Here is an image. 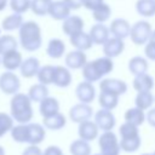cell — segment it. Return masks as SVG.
<instances>
[{
  "label": "cell",
  "instance_id": "6da1fadb",
  "mask_svg": "<svg viewBox=\"0 0 155 155\" xmlns=\"http://www.w3.org/2000/svg\"><path fill=\"white\" fill-rule=\"evenodd\" d=\"M19 42L25 51L33 52L40 48L42 39H41V29L36 22L28 21L24 22L19 28Z\"/></svg>",
  "mask_w": 155,
  "mask_h": 155
},
{
  "label": "cell",
  "instance_id": "7a4b0ae2",
  "mask_svg": "<svg viewBox=\"0 0 155 155\" xmlns=\"http://www.w3.org/2000/svg\"><path fill=\"white\" fill-rule=\"evenodd\" d=\"M11 116L18 124H28L33 117L31 99L28 94L15 93L11 99Z\"/></svg>",
  "mask_w": 155,
  "mask_h": 155
},
{
  "label": "cell",
  "instance_id": "3957f363",
  "mask_svg": "<svg viewBox=\"0 0 155 155\" xmlns=\"http://www.w3.org/2000/svg\"><path fill=\"white\" fill-rule=\"evenodd\" d=\"M98 145L102 155H119L120 154V142L113 131H104L98 139Z\"/></svg>",
  "mask_w": 155,
  "mask_h": 155
},
{
  "label": "cell",
  "instance_id": "277c9868",
  "mask_svg": "<svg viewBox=\"0 0 155 155\" xmlns=\"http://www.w3.org/2000/svg\"><path fill=\"white\" fill-rule=\"evenodd\" d=\"M151 31H153V29H151V25L149 22L138 21L131 27L130 36H131V40L134 45L140 46V45H144L149 41Z\"/></svg>",
  "mask_w": 155,
  "mask_h": 155
},
{
  "label": "cell",
  "instance_id": "5b68a950",
  "mask_svg": "<svg viewBox=\"0 0 155 155\" xmlns=\"http://www.w3.org/2000/svg\"><path fill=\"white\" fill-rule=\"evenodd\" d=\"M21 87V82L18 76L7 70L6 73H2L0 75V90L6 94H15L18 92Z\"/></svg>",
  "mask_w": 155,
  "mask_h": 155
},
{
  "label": "cell",
  "instance_id": "8992f818",
  "mask_svg": "<svg viewBox=\"0 0 155 155\" xmlns=\"http://www.w3.org/2000/svg\"><path fill=\"white\" fill-rule=\"evenodd\" d=\"M92 116V108L90 107V104L87 103H79L75 104L70 108L69 110V117L71 121L80 124L84 122L86 120H90V117Z\"/></svg>",
  "mask_w": 155,
  "mask_h": 155
},
{
  "label": "cell",
  "instance_id": "52a82bcc",
  "mask_svg": "<svg viewBox=\"0 0 155 155\" xmlns=\"http://www.w3.org/2000/svg\"><path fill=\"white\" fill-rule=\"evenodd\" d=\"M94 122L97 124L98 128L102 131H111L115 126V116L113 115L111 110L101 109L94 115Z\"/></svg>",
  "mask_w": 155,
  "mask_h": 155
},
{
  "label": "cell",
  "instance_id": "ba28073f",
  "mask_svg": "<svg viewBox=\"0 0 155 155\" xmlns=\"http://www.w3.org/2000/svg\"><path fill=\"white\" fill-rule=\"evenodd\" d=\"M99 88L101 91L110 92L120 96L127 91V84L124 80H119V79H104L99 82Z\"/></svg>",
  "mask_w": 155,
  "mask_h": 155
},
{
  "label": "cell",
  "instance_id": "9c48e42d",
  "mask_svg": "<svg viewBox=\"0 0 155 155\" xmlns=\"http://www.w3.org/2000/svg\"><path fill=\"white\" fill-rule=\"evenodd\" d=\"M124 50H125L124 40L122 39H119V38H115V36L109 38L103 44V52L109 58H114V57L120 56Z\"/></svg>",
  "mask_w": 155,
  "mask_h": 155
},
{
  "label": "cell",
  "instance_id": "30bf717a",
  "mask_svg": "<svg viewBox=\"0 0 155 155\" xmlns=\"http://www.w3.org/2000/svg\"><path fill=\"white\" fill-rule=\"evenodd\" d=\"M75 93H76L78 99H79L81 103H87V104H90V103L94 99L96 90H94V86L92 85V82H88V81L85 80V81L80 82V84L76 86Z\"/></svg>",
  "mask_w": 155,
  "mask_h": 155
},
{
  "label": "cell",
  "instance_id": "8fae6325",
  "mask_svg": "<svg viewBox=\"0 0 155 155\" xmlns=\"http://www.w3.org/2000/svg\"><path fill=\"white\" fill-rule=\"evenodd\" d=\"M62 30L65 35L71 36L84 30V21L79 16H69L63 21Z\"/></svg>",
  "mask_w": 155,
  "mask_h": 155
},
{
  "label": "cell",
  "instance_id": "7c38bea8",
  "mask_svg": "<svg viewBox=\"0 0 155 155\" xmlns=\"http://www.w3.org/2000/svg\"><path fill=\"white\" fill-rule=\"evenodd\" d=\"M109 30L113 34V36L124 40L125 38L130 36L131 24L126 19H124V18H115L114 21H111L110 27H109Z\"/></svg>",
  "mask_w": 155,
  "mask_h": 155
},
{
  "label": "cell",
  "instance_id": "4fadbf2b",
  "mask_svg": "<svg viewBox=\"0 0 155 155\" xmlns=\"http://www.w3.org/2000/svg\"><path fill=\"white\" fill-rule=\"evenodd\" d=\"M65 64L70 69H82V67L87 63V57L84 51L81 50H75L70 51L65 54Z\"/></svg>",
  "mask_w": 155,
  "mask_h": 155
},
{
  "label": "cell",
  "instance_id": "5bb4252c",
  "mask_svg": "<svg viewBox=\"0 0 155 155\" xmlns=\"http://www.w3.org/2000/svg\"><path fill=\"white\" fill-rule=\"evenodd\" d=\"M98 126L94 121H90V120H86L84 122H80L79 124V128H78V133H79V137L84 140H93L97 138L98 136Z\"/></svg>",
  "mask_w": 155,
  "mask_h": 155
},
{
  "label": "cell",
  "instance_id": "9a60e30c",
  "mask_svg": "<svg viewBox=\"0 0 155 155\" xmlns=\"http://www.w3.org/2000/svg\"><path fill=\"white\" fill-rule=\"evenodd\" d=\"M70 11L71 8L63 0H58V1H52L48 10V15L56 21H64L67 17L70 16Z\"/></svg>",
  "mask_w": 155,
  "mask_h": 155
},
{
  "label": "cell",
  "instance_id": "2e32d148",
  "mask_svg": "<svg viewBox=\"0 0 155 155\" xmlns=\"http://www.w3.org/2000/svg\"><path fill=\"white\" fill-rule=\"evenodd\" d=\"M88 34H90V36H91L93 44H96V45H103V44L109 39L110 30H109V28H107L104 24L97 23V24H94V25L91 27Z\"/></svg>",
  "mask_w": 155,
  "mask_h": 155
},
{
  "label": "cell",
  "instance_id": "e0dca14e",
  "mask_svg": "<svg viewBox=\"0 0 155 155\" xmlns=\"http://www.w3.org/2000/svg\"><path fill=\"white\" fill-rule=\"evenodd\" d=\"M22 62H23L22 54L17 50H12V51H8L5 54H2L1 63H2L4 68L7 69V70H10V71H13L17 68H19L21 64H22Z\"/></svg>",
  "mask_w": 155,
  "mask_h": 155
},
{
  "label": "cell",
  "instance_id": "ac0fdd59",
  "mask_svg": "<svg viewBox=\"0 0 155 155\" xmlns=\"http://www.w3.org/2000/svg\"><path fill=\"white\" fill-rule=\"evenodd\" d=\"M27 126H28V143L35 145L41 143L46 136L44 126L36 122H31V124L28 122Z\"/></svg>",
  "mask_w": 155,
  "mask_h": 155
},
{
  "label": "cell",
  "instance_id": "d6986e66",
  "mask_svg": "<svg viewBox=\"0 0 155 155\" xmlns=\"http://www.w3.org/2000/svg\"><path fill=\"white\" fill-rule=\"evenodd\" d=\"M69 40H70V44L76 50H81V51H86V50L91 48L93 45V41H92L90 34L85 33L84 30L75 34V35L69 36Z\"/></svg>",
  "mask_w": 155,
  "mask_h": 155
},
{
  "label": "cell",
  "instance_id": "ffe728a7",
  "mask_svg": "<svg viewBox=\"0 0 155 155\" xmlns=\"http://www.w3.org/2000/svg\"><path fill=\"white\" fill-rule=\"evenodd\" d=\"M19 69H21V74H22L23 78L30 79V78H33L34 75L38 74V71L40 69V62H39L38 58L29 57V58H27L22 62Z\"/></svg>",
  "mask_w": 155,
  "mask_h": 155
},
{
  "label": "cell",
  "instance_id": "44dd1931",
  "mask_svg": "<svg viewBox=\"0 0 155 155\" xmlns=\"http://www.w3.org/2000/svg\"><path fill=\"white\" fill-rule=\"evenodd\" d=\"M71 84V74L68 68L57 65L54 70V78H53V85L58 87H68Z\"/></svg>",
  "mask_w": 155,
  "mask_h": 155
},
{
  "label": "cell",
  "instance_id": "7402d4cb",
  "mask_svg": "<svg viewBox=\"0 0 155 155\" xmlns=\"http://www.w3.org/2000/svg\"><path fill=\"white\" fill-rule=\"evenodd\" d=\"M42 124H44V127L52 130V131H57L65 126V116L58 111L56 114L45 116L42 120Z\"/></svg>",
  "mask_w": 155,
  "mask_h": 155
},
{
  "label": "cell",
  "instance_id": "603a6c76",
  "mask_svg": "<svg viewBox=\"0 0 155 155\" xmlns=\"http://www.w3.org/2000/svg\"><path fill=\"white\" fill-rule=\"evenodd\" d=\"M153 87H154V80L149 74L144 73V74L134 76V79H133V88L137 92L150 91Z\"/></svg>",
  "mask_w": 155,
  "mask_h": 155
},
{
  "label": "cell",
  "instance_id": "cb8c5ba5",
  "mask_svg": "<svg viewBox=\"0 0 155 155\" xmlns=\"http://www.w3.org/2000/svg\"><path fill=\"white\" fill-rule=\"evenodd\" d=\"M65 52V45L61 39H52L48 41L47 47H46V53L48 57L53 59L61 58Z\"/></svg>",
  "mask_w": 155,
  "mask_h": 155
},
{
  "label": "cell",
  "instance_id": "d4e9b609",
  "mask_svg": "<svg viewBox=\"0 0 155 155\" xmlns=\"http://www.w3.org/2000/svg\"><path fill=\"white\" fill-rule=\"evenodd\" d=\"M59 111V103L53 97H46L40 102V114L42 117Z\"/></svg>",
  "mask_w": 155,
  "mask_h": 155
},
{
  "label": "cell",
  "instance_id": "484cf974",
  "mask_svg": "<svg viewBox=\"0 0 155 155\" xmlns=\"http://www.w3.org/2000/svg\"><path fill=\"white\" fill-rule=\"evenodd\" d=\"M148 62L145 58L140 57V56H136V57H132L128 62V70L131 74H133L134 76L136 75H140V74H144L147 73L148 70Z\"/></svg>",
  "mask_w": 155,
  "mask_h": 155
},
{
  "label": "cell",
  "instance_id": "4316f807",
  "mask_svg": "<svg viewBox=\"0 0 155 155\" xmlns=\"http://www.w3.org/2000/svg\"><path fill=\"white\" fill-rule=\"evenodd\" d=\"M92 64H93L96 71L101 75V78L104 76V75H107V74H109L113 70V68H114V63H113L111 58H109L107 56L92 61Z\"/></svg>",
  "mask_w": 155,
  "mask_h": 155
},
{
  "label": "cell",
  "instance_id": "83f0119b",
  "mask_svg": "<svg viewBox=\"0 0 155 155\" xmlns=\"http://www.w3.org/2000/svg\"><path fill=\"white\" fill-rule=\"evenodd\" d=\"M98 102H99V105L103 109L113 110L117 105V103H119V96L115 94V93L101 91L99 97H98Z\"/></svg>",
  "mask_w": 155,
  "mask_h": 155
},
{
  "label": "cell",
  "instance_id": "f1b7e54d",
  "mask_svg": "<svg viewBox=\"0 0 155 155\" xmlns=\"http://www.w3.org/2000/svg\"><path fill=\"white\" fill-rule=\"evenodd\" d=\"M145 120V114H144V110H142L140 108L138 107H134V108H130L126 110L125 113V121L127 122H131L136 126H139L144 122Z\"/></svg>",
  "mask_w": 155,
  "mask_h": 155
},
{
  "label": "cell",
  "instance_id": "f546056e",
  "mask_svg": "<svg viewBox=\"0 0 155 155\" xmlns=\"http://www.w3.org/2000/svg\"><path fill=\"white\" fill-rule=\"evenodd\" d=\"M29 98L31 99V102H41L42 99H45L46 97H48V88L47 85L44 84H36L33 85L29 88V93H28Z\"/></svg>",
  "mask_w": 155,
  "mask_h": 155
},
{
  "label": "cell",
  "instance_id": "4dcf8cb0",
  "mask_svg": "<svg viewBox=\"0 0 155 155\" xmlns=\"http://www.w3.org/2000/svg\"><path fill=\"white\" fill-rule=\"evenodd\" d=\"M23 24V18H22V15L21 13H13V15H10L7 17H5L1 22V27L4 30H7V31H11V30H15V29H18L21 28V25Z\"/></svg>",
  "mask_w": 155,
  "mask_h": 155
},
{
  "label": "cell",
  "instance_id": "1f68e13d",
  "mask_svg": "<svg viewBox=\"0 0 155 155\" xmlns=\"http://www.w3.org/2000/svg\"><path fill=\"white\" fill-rule=\"evenodd\" d=\"M136 11L144 17H153L155 15V0H137Z\"/></svg>",
  "mask_w": 155,
  "mask_h": 155
},
{
  "label": "cell",
  "instance_id": "d6a6232c",
  "mask_svg": "<svg viewBox=\"0 0 155 155\" xmlns=\"http://www.w3.org/2000/svg\"><path fill=\"white\" fill-rule=\"evenodd\" d=\"M69 151L71 155H91V147L87 140L79 138L76 140H73L69 147Z\"/></svg>",
  "mask_w": 155,
  "mask_h": 155
},
{
  "label": "cell",
  "instance_id": "836d02e7",
  "mask_svg": "<svg viewBox=\"0 0 155 155\" xmlns=\"http://www.w3.org/2000/svg\"><path fill=\"white\" fill-rule=\"evenodd\" d=\"M54 70H56V67L53 65H44L39 69L36 76H38V80L40 84H44V85H50V84H53V78H54Z\"/></svg>",
  "mask_w": 155,
  "mask_h": 155
},
{
  "label": "cell",
  "instance_id": "e575fe53",
  "mask_svg": "<svg viewBox=\"0 0 155 155\" xmlns=\"http://www.w3.org/2000/svg\"><path fill=\"white\" fill-rule=\"evenodd\" d=\"M11 137L17 143H28V126L27 124H18L11 128Z\"/></svg>",
  "mask_w": 155,
  "mask_h": 155
},
{
  "label": "cell",
  "instance_id": "d590c367",
  "mask_svg": "<svg viewBox=\"0 0 155 155\" xmlns=\"http://www.w3.org/2000/svg\"><path fill=\"white\" fill-rule=\"evenodd\" d=\"M110 15H111V8L109 7V5L104 2L97 6L94 10H92V17L98 23H104L105 21H108Z\"/></svg>",
  "mask_w": 155,
  "mask_h": 155
},
{
  "label": "cell",
  "instance_id": "8d00e7d4",
  "mask_svg": "<svg viewBox=\"0 0 155 155\" xmlns=\"http://www.w3.org/2000/svg\"><path fill=\"white\" fill-rule=\"evenodd\" d=\"M134 102H136V107L140 108L142 110H147L151 107V104L154 102V97L150 91H143V92L137 93Z\"/></svg>",
  "mask_w": 155,
  "mask_h": 155
},
{
  "label": "cell",
  "instance_id": "74e56055",
  "mask_svg": "<svg viewBox=\"0 0 155 155\" xmlns=\"http://www.w3.org/2000/svg\"><path fill=\"white\" fill-rule=\"evenodd\" d=\"M52 4V0H31L30 8L36 16H45L48 15L50 6Z\"/></svg>",
  "mask_w": 155,
  "mask_h": 155
},
{
  "label": "cell",
  "instance_id": "f35d334b",
  "mask_svg": "<svg viewBox=\"0 0 155 155\" xmlns=\"http://www.w3.org/2000/svg\"><path fill=\"white\" fill-rule=\"evenodd\" d=\"M140 147V137H132V138H121L120 140V148L121 150L126 153H133L138 150Z\"/></svg>",
  "mask_w": 155,
  "mask_h": 155
},
{
  "label": "cell",
  "instance_id": "ab89813d",
  "mask_svg": "<svg viewBox=\"0 0 155 155\" xmlns=\"http://www.w3.org/2000/svg\"><path fill=\"white\" fill-rule=\"evenodd\" d=\"M12 50H17V40L12 35L0 36V54H5Z\"/></svg>",
  "mask_w": 155,
  "mask_h": 155
},
{
  "label": "cell",
  "instance_id": "60d3db41",
  "mask_svg": "<svg viewBox=\"0 0 155 155\" xmlns=\"http://www.w3.org/2000/svg\"><path fill=\"white\" fill-rule=\"evenodd\" d=\"M119 133H120L121 138H132V137L139 136V133H138V126H136V125H133L131 122H127V121H125L120 126Z\"/></svg>",
  "mask_w": 155,
  "mask_h": 155
},
{
  "label": "cell",
  "instance_id": "b9f144b4",
  "mask_svg": "<svg viewBox=\"0 0 155 155\" xmlns=\"http://www.w3.org/2000/svg\"><path fill=\"white\" fill-rule=\"evenodd\" d=\"M82 76L86 81L88 82H94V81H98L101 79V75L96 71L92 62H87L84 67H82Z\"/></svg>",
  "mask_w": 155,
  "mask_h": 155
},
{
  "label": "cell",
  "instance_id": "7bdbcfd3",
  "mask_svg": "<svg viewBox=\"0 0 155 155\" xmlns=\"http://www.w3.org/2000/svg\"><path fill=\"white\" fill-rule=\"evenodd\" d=\"M13 127V117L6 113H0V137Z\"/></svg>",
  "mask_w": 155,
  "mask_h": 155
},
{
  "label": "cell",
  "instance_id": "ee69618b",
  "mask_svg": "<svg viewBox=\"0 0 155 155\" xmlns=\"http://www.w3.org/2000/svg\"><path fill=\"white\" fill-rule=\"evenodd\" d=\"M31 0H10V7L16 13H24L30 8Z\"/></svg>",
  "mask_w": 155,
  "mask_h": 155
},
{
  "label": "cell",
  "instance_id": "f6af8a7d",
  "mask_svg": "<svg viewBox=\"0 0 155 155\" xmlns=\"http://www.w3.org/2000/svg\"><path fill=\"white\" fill-rule=\"evenodd\" d=\"M144 53L147 58H149L150 61H155V42L148 41V44L144 47Z\"/></svg>",
  "mask_w": 155,
  "mask_h": 155
},
{
  "label": "cell",
  "instance_id": "bcb514c9",
  "mask_svg": "<svg viewBox=\"0 0 155 155\" xmlns=\"http://www.w3.org/2000/svg\"><path fill=\"white\" fill-rule=\"evenodd\" d=\"M22 155H42L41 149L35 145V144H30L28 148L24 149V151L22 153Z\"/></svg>",
  "mask_w": 155,
  "mask_h": 155
},
{
  "label": "cell",
  "instance_id": "7dc6e473",
  "mask_svg": "<svg viewBox=\"0 0 155 155\" xmlns=\"http://www.w3.org/2000/svg\"><path fill=\"white\" fill-rule=\"evenodd\" d=\"M44 155H63V151L57 145H50L44 150Z\"/></svg>",
  "mask_w": 155,
  "mask_h": 155
},
{
  "label": "cell",
  "instance_id": "c3c4849f",
  "mask_svg": "<svg viewBox=\"0 0 155 155\" xmlns=\"http://www.w3.org/2000/svg\"><path fill=\"white\" fill-rule=\"evenodd\" d=\"M101 4H103V0H84L82 6H85L88 10H94L97 6H99Z\"/></svg>",
  "mask_w": 155,
  "mask_h": 155
},
{
  "label": "cell",
  "instance_id": "681fc988",
  "mask_svg": "<svg viewBox=\"0 0 155 155\" xmlns=\"http://www.w3.org/2000/svg\"><path fill=\"white\" fill-rule=\"evenodd\" d=\"M71 10H78V8H80L81 6H82V2H84V0H63Z\"/></svg>",
  "mask_w": 155,
  "mask_h": 155
},
{
  "label": "cell",
  "instance_id": "f907efd6",
  "mask_svg": "<svg viewBox=\"0 0 155 155\" xmlns=\"http://www.w3.org/2000/svg\"><path fill=\"white\" fill-rule=\"evenodd\" d=\"M145 119H147V121L150 126L155 127V108H153L148 111V114L145 115Z\"/></svg>",
  "mask_w": 155,
  "mask_h": 155
},
{
  "label": "cell",
  "instance_id": "816d5d0a",
  "mask_svg": "<svg viewBox=\"0 0 155 155\" xmlns=\"http://www.w3.org/2000/svg\"><path fill=\"white\" fill-rule=\"evenodd\" d=\"M7 5V0H0V11H2Z\"/></svg>",
  "mask_w": 155,
  "mask_h": 155
},
{
  "label": "cell",
  "instance_id": "f5cc1de1",
  "mask_svg": "<svg viewBox=\"0 0 155 155\" xmlns=\"http://www.w3.org/2000/svg\"><path fill=\"white\" fill-rule=\"evenodd\" d=\"M149 41H151V42H155V30H153V31H151V35H150V39H149Z\"/></svg>",
  "mask_w": 155,
  "mask_h": 155
},
{
  "label": "cell",
  "instance_id": "db71d44e",
  "mask_svg": "<svg viewBox=\"0 0 155 155\" xmlns=\"http://www.w3.org/2000/svg\"><path fill=\"white\" fill-rule=\"evenodd\" d=\"M0 155H5V150H4V148L0 145Z\"/></svg>",
  "mask_w": 155,
  "mask_h": 155
},
{
  "label": "cell",
  "instance_id": "11a10c76",
  "mask_svg": "<svg viewBox=\"0 0 155 155\" xmlns=\"http://www.w3.org/2000/svg\"><path fill=\"white\" fill-rule=\"evenodd\" d=\"M142 155H153V154H142Z\"/></svg>",
  "mask_w": 155,
  "mask_h": 155
},
{
  "label": "cell",
  "instance_id": "9f6ffc18",
  "mask_svg": "<svg viewBox=\"0 0 155 155\" xmlns=\"http://www.w3.org/2000/svg\"><path fill=\"white\" fill-rule=\"evenodd\" d=\"M93 155H102V154H101V153H99V154H93Z\"/></svg>",
  "mask_w": 155,
  "mask_h": 155
},
{
  "label": "cell",
  "instance_id": "6f0895ef",
  "mask_svg": "<svg viewBox=\"0 0 155 155\" xmlns=\"http://www.w3.org/2000/svg\"><path fill=\"white\" fill-rule=\"evenodd\" d=\"M153 155H155V151H154V153H153Z\"/></svg>",
  "mask_w": 155,
  "mask_h": 155
},
{
  "label": "cell",
  "instance_id": "680465c9",
  "mask_svg": "<svg viewBox=\"0 0 155 155\" xmlns=\"http://www.w3.org/2000/svg\"><path fill=\"white\" fill-rule=\"evenodd\" d=\"M42 155H44V154H42Z\"/></svg>",
  "mask_w": 155,
  "mask_h": 155
}]
</instances>
